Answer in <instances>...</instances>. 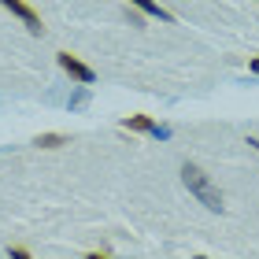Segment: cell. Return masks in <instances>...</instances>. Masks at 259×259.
<instances>
[{"label":"cell","mask_w":259,"mask_h":259,"mask_svg":"<svg viewBox=\"0 0 259 259\" xmlns=\"http://www.w3.org/2000/svg\"><path fill=\"white\" fill-rule=\"evenodd\" d=\"M182 182H185V189H189L204 207H211V211H222V196H219V189L211 185V178L200 167H193V163H185L182 167Z\"/></svg>","instance_id":"1"},{"label":"cell","mask_w":259,"mask_h":259,"mask_svg":"<svg viewBox=\"0 0 259 259\" xmlns=\"http://www.w3.org/2000/svg\"><path fill=\"white\" fill-rule=\"evenodd\" d=\"M0 4H4V8L11 11V15H19V19H22V26H26L30 33H45V26H41V15H37V11H33L30 4H26V0H0Z\"/></svg>","instance_id":"2"},{"label":"cell","mask_w":259,"mask_h":259,"mask_svg":"<svg viewBox=\"0 0 259 259\" xmlns=\"http://www.w3.org/2000/svg\"><path fill=\"white\" fill-rule=\"evenodd\" d=\"M60 67L67 70L70 78L74 81H81V85H93V81H97V74H93V67H85L78 60V56H70V52H60Z\"/></svg>","instance_id":"3"},{"label":"cell","mask_w":259,"mask_h":259,"mask_svg":"<svg viewBox=\"0 0 259 259\" xmlns=\"http://www.w3.org/2000/svg\"><path fill=\"white\" fill-rule=\"evenodd\" d=\"M122 126H126V130H137V134H156V130H159L156 122L148 119V115H130Z\"/></svg>","instance_id":"4"},{"label":"cell","mask_w":259,"mask_h":259,"mask_svg":"<svg viewBox=\"0 0 259 259\" xmlns=\"http://www.w3.org/2000/svg\"><path fill=\"white\" fill-rule=\"evenodd\" d=\"M130 4L141 8L145 15H156V19H163V22H170V11H163V8L156 4V0H130Z\"/></svg>","instance_id":"5"},{"label":"cell","mask_w":259,"mask_h":259,"mask_svg":"<svg viewBox=\"0 0 259 259\" xmlns=\"http://www.w3.org/2000/svg\"><path fill=\"white\" fill-rule=\"evenodd\" d=\"M37 145H41V148H60V145H67V137H63V134H41Z\"/></svg>","instance_id":"6"},{"label":"cell","mask_w":259,"mask_h":259,"mask_svg":"<svg viewBox=\"0 0 259 259\" xmlns=\"http://www.w3.org/2000/svg\"><path fill=\"white\" fill-rule=\"evenodd\" d=\"M8 255H11V259H30V252H26V248H8Z\"/></svg>","instance_id":"7"},{"label":"cell","mask_w":259,"mask_h":259,"mask_svg":"<svg viewBox=\"0 0 259 259\" xmlns=\"http://www.w3.org/2000/svg\"><path fill=\"white\" fill-rule=\"evenodd\" d=\"M248 70H252V74H259V56H255V60L248 63Z\"/></svg>","instance_id":"8"}]
</instances>
